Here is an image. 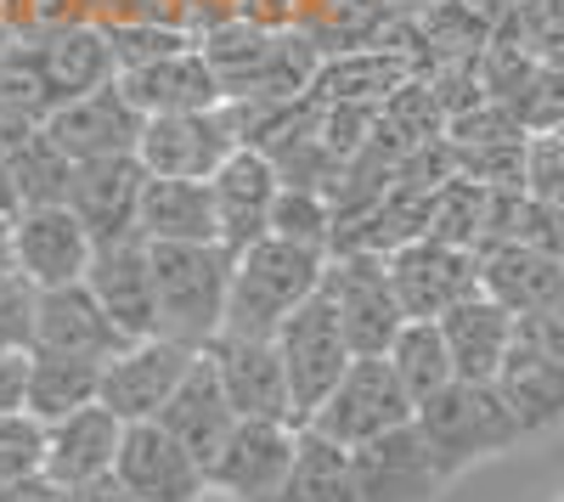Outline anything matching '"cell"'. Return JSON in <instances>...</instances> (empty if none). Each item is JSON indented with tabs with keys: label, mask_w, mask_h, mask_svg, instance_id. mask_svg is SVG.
I'll use <instances>...</instances> for the list:
<instances>
[{
	"label": "cell",
	"mask_w": 564,
	"mask_h": 502,
	"mask_svg": "<svg viewBox=\"0 0 564 502\" xmlns=\"http://www.w3.org/2000/svg\"><path fill=\"white\" fill-rule=\"evenodd\" d=\"M327 254L289 243V238H260L243 254H231V294H226V328L220 334H249L276 339V328L322 288Z\"/></svg>",
	"instance_id": "1"
},
{
	"label": "cell",
	"mask_w": 564,
	"mask_h": 502,
	"mask_svg": "<svg viewBox=\"0 0 564 502\" xmlns=\"http://www.w3.org/2000/svg\"><path fill=\"white\" fill-rule=\"evenodd\" d=\"M412 424L430 440L446 480H457L463 469H475L486 458H502V451H513L525 440V429L513 418V406L502 401V390L497 384H468V379H452L430 401H417Z\"/></svg>",
	"instance_id": "2"
},
{
	"label": "cell",
	"mask_w": 564,
	"mask_h": 502,
	"mask_svg": "<svg viewBox=\"0 0 564 502\" xmlns=\"http://www.w3.org/2000/svg\"><path fill=\"white\" fill-rule=\"evenodd\" d=\"M148 254L159 294V334L204 350L226 328L231 254L220 243H148Z\"/></svg>",
	"instance_id": "3"
},
{
	"label": "cell",
	"mask_w": 564,
	"mask_h": 502,
	"mask_svg": "<svg viewBox=\"0 0 564 502\" xmlns=\"http://www.w3.org/2000/svg\"><path fill=\"white\" fill-rule=\"evenodd\" d=\"M276 356H282V373H289V395H294V418L311 424V413L327 401L345 379V368L356 361V345L345 334V316L339 305L327 299V288H316L289 323L276 328Z\"/></svg>",
	"instance_id": "4"
},
{
	"label": "cell",
	"mask_w": 564,
	"mask_h": 502,
	"mask_svg": "<svg viewBox=\"0 0 564 502\" xmlns=\"http://www.w3.org/2000/svg\"><path fill=\"white\" fill-rule=\"evenodd\" d=\"M412 413H417V401L395 379L390 356H356L350 368H345V379L327 390V401L311 413L305 429H316V435H327L334 446L356 451L367 440H379V435L412 424Z\"/></svg>",
	"instance_id": "5"
},
{
	"label": "cell",
	"mask_w": 564,
	"mask_h": 502,
	"mask_svg": "<svg viewBox=\"0 0 564 502\" xmlns=\"http://www.w3.org/2000/svg\"><path fill=\"white\" fill-rule=\"evenodd\" d=\"M322 288H327V299L339 305L356 356H384V350L395 345L406 310H401V299H395L390 260H384V254H372V249H339V254H327Z\"/></svg>",
	"instance_id": "6"
},
{
	"label": "cell",
	"mask_w": 564,
	"mask_h": 502,
	"mask_svg": "<svg viewBox=\"0 0 564 502\" xmlns=\"http://www.w3.org/2000/svg\"><path fill=\"white\" fill-rule=\"evenodd\" d=\"M198 350L181 345L170 334H153V339H130L113 361H102V390L97 401L119 424H153L170 395L181 390V379L193 373Z\"/></svg>",
	"instance_id": "7"
},
{
	"label": "cell",
	"mask_w": 564,
	"mask_h": 502,
	"mask_svg": "<svg viewBox=\"0 0 564 502\" xmlns=\"http://www.w3.org/2000/svg\"><path fill=\"white\" fill-rule=\"evenodd\" d=\"M384 260H390V283H395L406 323H441L457 299L480 294V254L475 249H452L441 238H412Z\"/></svg>",
	"instance_id": "8"
},
{
	"label": "cell",
	"mask_w": 564,
	"mask_h": 502,
	"mask_svg": "<svg viewBox=\"0 0 564 502\" xmlns=\"http://www.w3.org/2000/svg\"><path fill=\"white\" fill-rule=\"evenodd\" d=\"M300 451V424H276V418H238L226 435V446L209 458V491L231 502H265L282 474L294 469Z\"/></svg>",
	"instance_id": "9"
},
{
	"label": "cell",
	"mask_w": 564,
	"mask_h": 502,
	"mask_svg": "<svg viewBox=\"0 0 564 502\" xmlns=\"http://www.w3.org/2000/svg\"><path fill=\"white\" fill-rule=\"evenodd\" d=\"M29 57L40 68V90H45V108H63L79 102L90 90H102L119 79V57H113V40L108 23H57L29 40Z\"/></svg>",
	"instance_id": "10"
},
{
	"label": "cell",
	"mask_w": 564,
	"mask_h": 502,
	"mask_svg": "<svg viewBox=\"0 0 564 502\" xmlns=\"http://www.w3.org/2000/svg\"><path fill=\"white\" fill-rule=\"evenodd\" d=\"M350 480L361 502H435L452 480L435 463L430 440L417 435V424H401L379 440H367L350 451Z\"/></svg>",
	"instance_id": "11"
},
{
	"label": "cell",
	"mask_w": 564,
	"mask_h": 502,
	"mask_svg": "<svg viewBox=\"0 0 564 502\" xmlns=\"http://www.w3.org/2000/svg\"><path fill=\"white\" fill-rule=\"evenodd\" d=\"M231 153H238V135L226 124V108L148 119L141 124V142H135L141 170L164 175V181H209Z\"/></svg>",
	"instance_id": "12"
},
{
	"label": "cell",
	"mask_w": 564,
	"mask_h": 502,
	"mask_svg": "<svg viewBox=\"0 0 564 502\" xmlns=\"http://www.w3.org/2000/svg\"><path fill=\"white\" fill-rule=\"evenodd\" d=\"M7 254L34 288H63V283H85L97 238L85 232V220L68 204H45V209H23L12 220Z\"/></svg>",
	"instance_id": "13"
},
{
	"label": "cell",
	"mask_w": 564,
	"mask_h": 502,
	"mask_svg": "<svg viewBox=\"0 0 564 502\" xmlns=\"http://www.w3.org/2000/svg\"><path fill=\"white\" fill-rule=\"evenodd\" d=\"M113 474L130 485L135 502H204L209 474L164 424H124Z\"/></svg>",
	"instance_id": "14"
},
{
	"label": "cell",
	"mask_w": 564,
	"mask_h": 502,
	"mask_svg": "<svg viewBox=\"0 0 564 502\" xmlns=\"http://www.w3.org/2000/svg\"><path fill=\"white\" fill-rule=\"evenodd\" d=\"M209 193H215V220H220V249L226 254H243L249 243L271 238V204L282 193V175H276L271 153L238 148L209 175Z\"/></svg>",
	"instance_id": "15"
},
{
	"label": "cell",
	"mask_w": 564,
	"mask_h": 502,
	"mask_svg": "<svg viewBox=\"0 0 564 502\" xmlns=\"http://www.w3.org/2000/svg\"><path fill=\"white\" fill-rule=\"evenodd\" d=\"M215 373L238 406V418H276V424H300L294 418V395H289V373H282L276 339H249V334H215L209 345Z\"/></svg>",
	"instance_id": "16"
},
{
	"label": "cell",
	"mask_w": 564,
	"mask_h": 502,
	"mask_svg": "<svg viewBox=\"0 0 564 502\" xmlns=\"http://www.w3.org/2000/svg\"><path fill=\"white\" fill-rule=\"evenodd\" d=\"M141 124H148V119H141V108L119 90V79L102 85V90H90V97H79V102H63V108L45 113V135H52L74 164L135 153Z\"/></svg>",
	"instance_id": "17"
},
{
	"label": "cell",
	"mask_w": 564,
	"mask_h": 502,
	"mask_svg": "<svg viewBox=\"0 0 564 502\" xmlns=\"http://www.w3.org/2000/svg\"><path fill=\"white\" fill-rule=\"evenodd\" d=\"M90 294L102 299L113 316V328L124 339H153L159 334V294H153V254L148 238H124V243H97L85 271Z\"/></svg>",
	"instance_id": "18"
},
{
	"label": "cell",
	"mask_w": 564,
	"mask_h": 502,
	"mask_svg": "<svg viewBox=\"0 0 564 502\" xmlns=\"http://www.w3.org/2000/svg\"><path fill=\"white\" fill-rule=\"evenodd\" d=\"M141 187H148V170H141L135 153H119V159H85V164L74 170L68 209L85 220V232L97 238V243H124V238H141V232H135Z\"/></svg>",
	"instance_id": "19"
},
{
	"label": "cell",
	"mask_w": 564,
	"mask_h": 502,
	"mask_svg": "<svg viewBox=\"0 0 564 502\" xmlns=\"http://www.w3.org/2000/svg\"><path fill=\"white\" fill-rule=\"evenodd\" d=\"M130 339L113 328V316L102 299L90 294V283H63V288H40L34 305V350H57V356H85V361H113Z\"/></svg>",
	"instance_id": "20"
},
{
	"label": "cell",
	"mask_w": 564,
	"mask_h": 502,
	"mask_svg": "<svg viewBox=\"0 0 564 502\" xmlns=\"http://www.w3.org/2000/svg\"><path fill=\"white\" fill-rule=\"evenodd\" d=\"M423 74V57L412 45H350V52H334L322 57L316 79H311V102H367L379 108L384 97L406 79Z\"/></svg>",
	"instance_id": "21"
},
{
	"label": "cell",
	"mask_w": 564,
	"mask_h": 502,
	"mask_svg": "<svg viewBox=\"0 0 564 502\" xmlns=\"http://www.w3.org/2000/svg\"><path fill=\"white\" fill-rule=\"evenodd\" d=\"M441 334H446V350H452L457 379H468V384H497L502 356L513 350V339H520V316H513L508 305H497V299L480 288V294L457 299V305L441 316Z\"/></svg>",
	"instance_id": "22"
},
{
	"label": "cell",
	"mask_w": 564,
	"mask_h": 502,
	"mask_svg": "<svg viewBox=\"0 0 564 502\" xmlns=\"http://www.w3.org/2000/svg\"><path fill=\"white\" fill-rule=\"evenodd\" d=\"M153 424H164V429L209 469V458L226 446L231 424H238V406H231V395H226V384H220V373H215L209 350H198L193 373L181 379V390L170 395V406H164Z\"/></svg>",
	"instance_id": "23"
},
{
	"label": "cell",
	"mask_w": 564,
	"mask_h": 502,
	"mask_svg": "<svg viewBox=\"0 0 564 502\" xmlns=\"http://www.w3.org/2000/svg\"><path fill=\"white\" fill-rule=\"evenodd\" d=\"M119 90L141 108V119H164V113H204V108H220L226 90L215 79V68L204 63V52H175L164 63H148V68H130L119 74Z\"/></svg>",
	"instance_id": "24"
},
{
	"label": "cell",
	"mask_w": 564,
	"mask_h": 502,
	"mask_svg": "<svg viewBox=\"0 0 564 502\" xmlns=\"http://www.w3.org/2000/svg\"><path fill=\"white\" fill-rule=\"evenodd\" d=\"M502 401L513 406L525 440L564 429V361H553L536 339H513V350L502 356V373H497Z\"/></svg>",
	"instance_id": "25"
},
{
	"label": "cell",
	"mask_w": 564,
	"mask_h": 502,
	"mask_svg": "<svg viewBox=\"0 0 564 502\" xmlns=\"http://www.w3.org/2000/svg\"><path fill=\"white\" fill-rule=\"evenodd\" d=\"M480 254V288L508 305L513 316H536L564 305V265L531 243H486Z\"/></svg>",
	"instance_id": "26"
},
{
	"label": "cell",
	"mask_w": 564,
	"mask_h": 502,
	"mask_svg": "<svg viewBox=\"0 0 564 502\" xmlns=\"http://www.w3.org/2000/svg\"><path fill=\"white\" fill-rule=\"evenodd\" d=\"M45 429H52V446H45V474H52L57 485H79V480L113 474L124 424L108 413L102 401H90V406H79V413L45 424Z\"/></svg>",
	"instance_id": "27"
},
{
	"label": "cell",
	"mask_w": 564,
	"mask_h": 502,
	"mask_svg": "<svg viewBox=\"0 0 564 502\" xmlns=\"http://www.w3.org/2000/svg\"><path fill=\"white\" fill-rule=\"evenodd\" d=\"M135 232L148 238V243H220V220H215L209 181H164V175H148Z\"/></svg>",
	"instance_id": "28"
},
{
	"label": "cell",
	"mask_w": 564,
	"mask_h": 502,
	"mask_svg": "<svg viewBox=\"0 0 564 502\" xmlns=\"http://www.w3.org/2000/svg\"><path fill=\"white\" fill-rule=\"evenodd\" d=\"M102 390V361H85V356H57V350H29V390L23 406L40 424H57L79 406H90Z\"/></svg>",
	"instance_id": "29"
},
{
	"label": "cell",
	"mask_w": 564,
	"mask_h": 502,
	"mask_svg": "<svg viewBox=\"0 0 564 502\" xmlns=\"http://www.w3.org/2000/svg\"><path fill=\"white\" fill-rule=\"evenodd\" d=\"M276 29H265V23H254V18H226V23H215L204 40H198V52H204V63L215 68V79H220V90L226 97H249L254 90V79L265 74V63H271V52H276Z\"/></svg>",
	"instance_id": "30"
},
{
	"label": "cell",
	"mask_w": 564,
	"mask_h": 502,
	"mask_svg": "<svg viewBox=\"0 0 564 502\" xmlns=\"http://www.w3.org/2000/svg\"><path fill=\"white\" fill-rule=\"evenodd\" d=\"M265 502H361L356 496V480H350V451L300 424L294 469L282 474V485Z\"/></svg>",
	"instance_id": "31"
},
{
	"label": "cell",
	"mask_w": 564,
	"mask_h": 502,
	"mask_svg": "<svg viewBox=\"0 0 564 502\" xmlns=\"http://www.w3.org/2000/svg\"><path fill=\"white\" fill-rule=\"evenodd\" d=\"M446 135V108H441V97H435V85L430 79H406L395 97H384L379 102V130H372V142L379 148H390L395 159L401 153H412V148H430V142H441Z\"/></svg>",
	"instance_id": "32"
},
{
	"label": "cell",
	"mask_w": 564,
	"mask_h": 502,
	"mask_svg": "<svg viewBox=\"0 0 564 502\" xmlns=\"http://www.w3.org/2000/svg\"><path fill=\"white\" fill-rule=\"evenodd\" d=\"M384 356H390V368H395V379L406 384L412 401H430L435 390H446L457 379L441 323H401V334H395V345Z\"/></svg>",
	"instance_id": "33"
},
{
	"label": "cell",
	"mask_w": 564,
	"mask_h": 502,
	"mask_svg": "<svg viewBox=\"0 0 564 502\" xmlns=\"http://www.w3.org/2000/svg\"><path fill=\"white\" fill-rule=\"evenodd\" d=\"M7 170H12V181H18V198H23V209H45V204H68V187H74V159L45 135V124L29 135V142L7 159Z\"/></svg>",
	"instance_id": "34"
},
{
	"label": "cell",
	"mask_w": 564,
	"mask_h": 502,
	"mask_svg": "<svg viewBox=\"0 0 564 502\" xmlns=\"http://www.w3.org/2000/svg\"><path fill=\"white\" fill-rule=\"evenodd\" d=\"M486 209H491V187L452 175L430 198V232L423 238H441L452 249H480L486 243Z\"/></svg>",
	"instance_id": "35"
},
{
	"label": "cell",
	"mask_w": 564,
	"mask_h": 502,
	"mask_svg": "<svg viewBox=\"0 0 564 502\" xmlns=\"http://www.w3.org/2000/svg\"><path fill=\"white\" fill-rule=\"evenodd\" d=\"M271 238H289V243H305V249H322L334 243V204L316 187H282L276 204H271Z\"/></svg>",
	"instance_id": "36"
},
{
	"label": "cell",
	"mask_w": 564,
	"mask_h": 502,
	"mask_svg": "<svg viewBox=\"0 0 564 502\" xmlns=\"http://www.w3.org/2000/svg\"><path fill=\"white\" fill-rule=\"evenodd\" d=\"M108 40H113V57H119V74L130 68H148V63H164L175 52H193L198 34H186L175 23H148V18H130V23H108Z\"/></svg>",
	"instance_id": "37"
},
{
	"label": "cell",
	"mask_w": 564,
	"mask_h": 502,
	"mask_svg": "<svg viewBox=\"0 0 564 502\" xmlns=\"http://www.w3.org/2000/svg\"><path fill=\"white\" fill-rule=\"evenodd\" d=\"M45 446H52V429H45L29 406L0 413V480L45 474Z\"/></svg>",
	"instance_id": "38"
},
{
	"label": "cell",
	"mask_w": 564,
	"mask_h": 502,
	"mask_svg": "<svg viewBox=\"0 0 564 502\" xmlns=\"http://www.w3.org/2000/svg\"><path fill=\"white\" fill-rule=\"evenodd\" d=\"M446 142L452 148H497V142H531V130L520 124V113H513L508 102L480 97L475 108L446 119Z\"/></svg>",
	"instance_id": "39"
},
{
	"label": "cell",
	"mask_w": 564,
	"mask_h": 502,
	"mask_svg": "<svg viewBox=\"0 0 564 502\" xmlns=\"http://www.w3.org/2000/svg\"><path fill=\"white\" fill-rule=\"evenodd\" d=\"M457 175L480 181L497 193H525V164H531V142H497V148H452Z\"/></svg>",
	"instance_id": "40"
},
{
	"label": "cell",
	"mask_w": 564,
	"mask_h": 502,
	"mask_svg": "<svg viewBox=\"0 0 564 502\" xmlns=\"http://www.w3.org/2000/svg\"><path fill=\"white\" fill-rule=\"evenodd\" d=\"M520 34V45L542 63H564V0H513L497 18Z\"/></svg>",
	"instance_id": "41"
},
{
	"label": "cell",
	"mask_w": 564,
	"mask_h": 502,
	"mask_svg": "<svg viewBox=\"0 0 564 502\" xmlns=\"http://www.w3.org/2000/svg\"><path fill=\"white\" fill-rule=\"evenodd\" d=\"M508 108L520 113V124L531 135H553L564 124V63H536L531 79L520 85V97H513Z\"/></svg>",
	"instance_id": "42"
},
{
	"label": "cell",
	"mask_w": 564,
	"mask_h": 502,
	"mask_svg": "<svg viewBox=\"0 0 564 502\" xmlns=\"http://www.w3.org/2000/svg\"><path fill=\"white\" fill-rule=\"evenodd\" d=\"M34 305L40 288L18 265L0 271V350H34Z\"/></svg>",
	"instance_id": "43"
},
{
	"label": "cell",
	"mask_w": 564,
	"mask_h": 502,
	"mask_svg": "<svg viewBox=\"0 0 564 502\" xmlns=\"http://www.w3.org/2000/svg\"><path fill=\"white\" fill-rule=\"evenodd\" d=\"M525 193L536 204H547V209H564V142H558V135H531Z\"/></svg>",
	"instance_id": "44"
},
{
	"label": "cell",
	"mask_w": 564,
	"mask_h": 502,
	"mask_svg": "<svg viewBox=\"0 0 564 502\" xmlns=\"http://www.w3.org/2000/svg\"><path fill=\"white\" fill-rule=\"evenodd\" d=\"M508 243H531V249H542V254H553V260L564 265V209H547V204H536V198L525 193Z\"/></svg>",
	"instance_id": "45"
},
{
	"label": "cell",
	"mask_w": 564,
	"mask_h": 502,
	"mask_svg": "<svg viewBox=\"0 0 564 502\" xmlns=\"http://www.w3.org/2000/svg\"><path fill=\"white\" fill-rule=\"evenodd\" d=\"M520 334H525V339H536L553 361H564V305L536 310V316H520Z\"/></svg>",
	"instance_id": "46"
},
{
	"label": "cell",
	"mask_w": 564,
	"mask_h": 502,
	"mask_svg": "<svg viewBox=\"0 0 564 502\" xmlns=\"http://www.w3.org/2000/svg\"><path fill=\"white\" fill-rule=\"evenodd\" d=\"M23 390H29V350H7L0 356V413L23 406Z\"/></svg>",
	"instance_id": "47"
},
{
	"label": "cell",
	"mask_w": 564,
	"mask_h": 502,
	"mask_svg": "<svg viewBox=\"0 0 564 502\" xmlns=\"http://www.w3.org/2000/svg\"><path fill=\"white\" fill-rule=\"evenodd\" d=\"M40 130V119L34 113H23V108H12V102H0V164H7L29 135Z\"/></svg>",
	"instance_id": "48"
},
{
	"label": "cell",
	"mask_w": 564,
	"mask_h": 502,
	"mask_svg": "<svg viewBox=\"0 0 564 502\" xmlns=\"http://www.w3.org/2000/svg\"><path fill=\"white\" fill-rule=\"evenodd\" d=\"M63 502H135V496H130V485L119 474H97V480L63 485Z\"/></svg>",
	"instance_id": "49"
},
{
	"label": "cell",
	"mask_w": 564,
	"mask_h": 502,
	"mask_svg": "<svg viewBox=\"0 0 564 502\" xmlns=\"http://www.w3.org/2000/svg\"><path fill=\"white\" fill-rule=\"evenodd\" d=\"M0 502H63V485L52 474H29V480H0Z\"/></svg>",
	"instance_id": "50"
},
{
	"label": "cell",
	"mask_w": 564,
	"mask_h": 502,
	"mask_svg": "<svg viewBox=\"0 0 564 502\" xmlns=\"http://www.w3.org/2000/svg\"><path fill=\"white\" fill-rule=\"evenodd\" d=\"M0 215H7V220H18V215H23L18 181H12V170H7V164H0Z\"/></svg>",
	"instance_id": "51"
},
{
	"label": "cell",
	"mask_w": 564,
	"mask_h": 502,
	"mask_svg": "<svg viewBox=\"0 0 564 502\" xmlns=\"http://www.w3.org/2000/svg\"><path fill=\"white\" fill-rule=\"evenodd\" d=\"M7 243H12V220L0 215V254H7Z\"/></svg>",
	"instance_id": "52"
},
{
	"label": "cell",
	"mask_w": 564,
	"mask_h": 502,
	"mask_svg": "<svg viewBox=\"0 0 564 502\" xmlns=\"http://www.w3.org/2000/svg\"><path fill=\"white\" fill-rule=\"evenodd\" d=\"M7 265H12V254H0V271H7Z\"/></svg>",
	"instance_id": "53"
},
{
	"label": "cell",
	"mask_w": 564,
	"mask_h": 502,
	"mask_svg": "<svg viewBox=\"0 0 564 502\" xmlns=\"http://www.w3.org/2000/svg\"><path fill=\"white\" fill-rule=\"evenodd\" d=\"M553 135H558V142H564V124H558V130H553Z\"/></svg>",
	"instance_id": "54"
}]
</instances>
